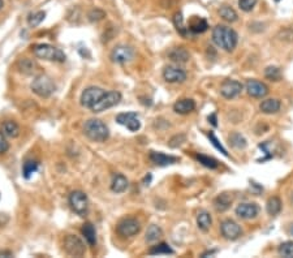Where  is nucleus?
I'll use <instances>...</instances> for the list:
<instances>
[{
  "label": "nucleus",
  "instance_id": "3",
  "mask_svg": "<svg viewBox=\"0 0 293 258\" xmlns=\"http://www.w3.org/2000/svg\"><path fill=\"white\" fill-rule=\"evenodd\" d=\"M84 133L92 141L105 142L109 136L108 127L99 119H90L85 123Z\"/></svg>",
  "mask_w": 293,
  "mask_h": 258
},
{
  "label": "nucleus",
  "instance_id": "41",
  "mask_svg": "<svg viewBox=\"0 0 293 258\" xmlns=\"http://www.w3.org/2000/svg\"><path fill=\"white\" fill-rule=\"evenodd\" d=\"M258 3V0H239V7L244 12H250Z\"/></svg>",
  "mask_w": 293,
  "mask_h": 258
},
{
  "label": "nucleus",
  "instance_id": "10",
  "mask_svg": "<svg viewBox=\"0 0 293 258\" xmlns=\"http://www.w3.org/2000/svg\"><path fill=\"white\" fill-rule=\"evenodd\" d=\"M220 232H222V236L227 240H237L240 236H243V228L239 223H236L232 219H226V221L222 222L220 225Z\"/></svg>",
  "mask_w": 293,
  "mask_h": 258
},
{
  "label": "nucleus",
  "instance_id": "31",
  "mask_svg": "<svg viewBox=\"0 0 293 258\" xmlns=\"http://www.w3.org/2000/svg\"><path fill=\"white\" fill-rule=\"evenodd\" d=\"M173 24H175L177 33L181 34L183 37H186V35H188L189 29L185 26L184 18H183V15H181V13H176L175 16H173Z\"/></svg>",
  "mask_w": 293,
  "mask_h": 258
},
{
  "label": "nucleus",
  "instance_id": "23",
  "mask_svg": "<svg viewBox=\"0 0 293 258\" xmlns=\"http://www.w3.org/2000/svg\"><path fill=\"white\" fill-rule=\"evenodd\" d=\"M188 29L194 34H202L209 29V24H207V21H206L205 18H202V17L193 16L192 18H190V21H189Z\"/></svg>",
  "mask_w": 293,
  "mask_h": 258
},
{
  "label": "nucleus",
  "instance_id": "39",
  "mask_svg": "<svg viewBox=\"0 0 293 258\" xmlns=\"http://www.w3.org/2000/svg\"><path fill=\"white\" fill-rule=\"evenodd\" d=\"M105 17H106V12L99 8L92 9V11L88 13V18L92 21V22H98V21L103 20Z\"/></svg>",
  "mask_w": 293,
  "mask_h": 258
},
{
  "label": "nucleus",
  "instance_id": "33",
  "mask_svg": "<svg viewBox=\"0 0 293 258\" xmlns=\"http://www.w3.org/2000/svg\"><path fill=\"white\" fill-rule=\"evenodd\" d=\"M149 254H151V256H156V254H173V250L167 244L160 242V244L151 246L150 249H149Z\"/></svg>",
  "mask_w": 293,
  "mask_h": 258
},
{
  "label": "nucleus",
  "instance_id": "42",
  "mask_svg": "<svg viewBox=\"0 0 293 258\" xmlns=\"http://www.w3.org/2000/svg\"><path fill=\"white\" fill-rule=\"evenodd\" d=\"M185 140H186V137H185L184 134H176L175 137H172L171 140H170L168 145L171 146V147H177V146L183 145L185 142Z\"/></svg>",
  "mask_w": 293,
  "mask_h": 258
},
{
  "label": "nucleus",
  "instance_id": "45",
  "mask_svg": "<svg viewBox=\"0 0 293 258\" xmlns=\"http://www.w3.org/2000/svg\"><path fill=\"white\" fill-rule=\"evenodd\" d=\"M0 257H12V252H9V250H0Z\"/></svg>",
  "mask_w": 293,
  "mask_h": 258
},
{
  "label": "nucleus",
  "instance_id": "30",
  "mask_svg": "<svg viewBox=\"0 0 293 258\" xmlns=\"http://www.w3.org/2000/svg\"><path fill=\"white\" fill-rule=\"evenodd\" d=\"M266 209H267V212L270 215H278L279 212L281 211V201L279 197H271L270 200L267 201V205H266Z\"/></svg>",
  "mask_w": 293,
  "mask_h": 258
},
{
  "label": "nucleus",
  "instance_id": "16",
  "mask_svg": "<svg viewBox=\"0 0 293 258\" xmlns=\"http://www.w3.org/2000/svg\"><path fill=\"white\" fill-rule=\"evenodd\" d=\"M163 79L168 83H181L186 80V72L175 65H168L164 68Z\"/></svg>",
  "mask_w": 293,
  "mask_h": 258
},
{
  "label": "nucleus",
  "instance_id": "28",
  "mask_svg": "<svg viewBox=\"0 0 293 258\" xmlns=\"http://www.w3.org/2000/svg\"><path fill=\"white\" fill-rule=\"evenodd\" d=\"M219 16L222 17L224 21H227V22H231V24L239 20L237 12L232 7H230V5H222L219 8Z\"/></svg>",
  "mask_w": 293,
  "mask_h": 258
},
{
  "label": "nucleus",
  "instance_id": "11",
  "mask_svg": "<svg viewBox=\"0 0 293 258\" xmlns=\"http://www.w3.org/2000/svg\"><path fill=\"white\" fill-rule=\"evenodd\" d=\"M105 93L106 92L103 89L98 88V86H90V88L85 89L82 96H81V104L86 109L92 110L93 106L101 99Z\"/></svg>",
  "mask_w": 293,
  "mask_h": 258
},
{
  "label": "nucleus",
  "instance_id": "48",
  "mask_svg": "<svg viewBox=\"0 0 293 258\" xmlns=\"http://www.w3.org/2000/svg\"><path fill=\"white\" fill-rule=\"evenodd\" d=\"M3 7H4V1H3V0H0V11L3 9Z\"/></svg>",
  "mask_w": 293,
  "mask_h": 258
},
{
  "label": "nucleus",
  "instance_id": "38",
  "mask_svg": "<svg viewBox=\"0 0 293 258\" xmlns=\"http://www.w3.org/2000/svg\"><path fill=\"white\" fill-rule=\"evenodd\" d=\"M280 41L293 42V26H285L277 35Z\"/></svg>",
  "mask_w": 293,
  "mask_h": 258
},
{
  "label": "nucleus",
  "instance_id": "40",
  "mask_svg": "<svg viewBox=\"0 0 293 258\" xmlns=\"http://www.w3.org/2000/svg\"><path fill=\"white\" fill-rule=\"evenodd\" d=\"M38 170V163L34 161H28L24 163V176L26 179H29L30 176L33 175L34 172Z\"/></svg>",
  "mask_w": 293,
  "mask_h": 258
},
{
  "label": "nucleus",
  "instance_id": "14",
  "mask_svg": "<svg viewBox=\"0 0 293 258\" xmlns=\"http://www.w3.org/2000/svg\"><path fill=\"white\" fill-rule=\"evenodd\" d=\"M116 121L120 125H124L130 132H137L141 128V121L136 113H123L116 116Z\"/></svg>",
  "mask_w": 293,
  "mask_h": 258
},
{
  "label": "nucleus",
  "instance_id": "35",
  "mask_svg": "<svg viewBox=\"0 0 293 258\" xmlns=\"http://www.w3.org/2000/svg\"><path fill=\"white\" fill-rule=\"evenodd\" d=\"M264 76H266V79L270 80V81H274V82H278V81H280L281 80V71L280 68L278 67H267L266 68V71H264Z\"/></svg>",
  "mask_w": 293,
  "mask_h": 258
},
{
  "label": "nucleus",
  "instance_id": "6",
  "mask_svg": "<svg viewBox=\"0 0 293 258\" xmlns=\"http://www.w3.org/2000/svg\"><path fill=\"white\" fill-rule=\"evenodd\" d=\"M69 206L73 211L80 215V217H85L88 214L89 210V200L88 196L85 194L84 192L75 191L69 194Z\"/></svg>",
  "mask_w": 293,
  "mask_h": 258
},
{
  "label": "nucleus",
  "instance_id": "7",
  "mask_svg": "<svg viewBox=\"0 0 293 258\" xmlns=\"http://www.w3.org/2000/svg\"><path fill=\"white\" fill-rule=\"evenodd\" d=\"M63 248L65 253L72 256V257H82L86 252V246L84 242L76 235H68L64 239Z\"/></svg>",
  "mask_w": 293,
  "mask_h": 258
},
{
  "label": "nucleus",
  "instance_id": "32",
  "mask_svg": "<svg viewBox=\"0 0 293 258\" xmlns=\"http://www.w3.org/2000/svg\"><path fill=\"white\" fill-rule=\"evenodd\" d=\"M230 144L233 146V147H236V149H245L247 145V140L244 138V136H241V134L237 133V132H234V133L231 134Z\"/></svg>",
  "mask_w": 293,
  "mask_h": 258
},
{
  "label": "nucleus",
  "instance_id": "21",
  "mask_svg": "<svg viewBox=\"0 0 293 258\" xmlns=\"http://www.w3.org/2000/svg\"><path fill=\"white\" fill-rule=\"evenodd\" d=\"M233 202V197L230 193H222L219 194L215 200H214V208L218 212H224L232 206Z\"/></svg>",
  "mask_w": 293,
  "mask_h": 258
},
{
  "label": "nucleus",
  "instance_id": "29",
  "mask_svg": "<svg viewBox=\"0 0 293 258\" xmlns=\"http://www.w3.org/2000/svg\"><path fill=\"white\" fill-rule=\"evenodd\" d=\"M162 228H160L159 226L156 225H151L146 231V236H145V240L147 242H158L160 238H162Z\"/></svg>",
  "mask_w": 293,
  "mask_h": 258
},
{
  "label": "nucleus",
  "instance_id": "47",
  "mask_svg": "<svg viewBox=\"0 0 293 258\" xmlns=\"http://www.w3.org/2000/svg\"><path fill=\"white\" fill-rule=\"evenodd\" d=\"M214 253H216V250H209V252H205L202 254V257H206V256H213Z\"/></svg>",
  "mask_w": 293,
  "mask_h": 258
},
{
  "label": "nucleus",
  "instance_id": "24",
  "mask_svg": "<svg viewBox=\"0 0 293 258\" xmlns=\"http://www.w3.org/2000/svg\"><path fill=\"white\" fill-rule=\"evenodd\" d=\"M1 132L5 134V137L8 138H17L20 136V133H21L18 124L13 120L3 121V124H1Z\"/></svg>",
  "mask_w": 293,
  "mask_h": 258
},
{
  "label": "nucleus",
  "instance_id": "27",
  "mask_svg": "<svg viewBox=\"0 0 293 258\" xmlns=\"http://www.w3.org/2000/svg\"><path fill=\"white\" fill-rule=\"evenodd\" d=\"M81 232L84 235L85 240L90 246H94L96 244V232L94 226L92 223H85L81 228Z\"/></svg>",
  "mask_w": 293,
  "mask_h": 258
},
{
  "label": "nucleus",
  "instance_id": "2",
  "mask_svg": "<svg viewBox=\"0 0 293 258\" xmlns=\"http://www.w3.org/2000/svg\"><path fill=\"white\" fill-rule=\"evenodd\" d=\"M33 55L38 59H43L47 62L54 63H64L65 62V54L58 47L51 46L47 43H41L31 47Z\"/></svg>",
  "mask_w": 293,
  "mask_h": 258
},
{
  "label": "nucleus",
  "instance_id": "34",
  "mask_svg": "<svg viewBox=\"0 0 293 258\" xmlns=\"http://www.w3.org/2000/svg\"><path fill=\"white\" fill-rule=\"evenodd\" d=\"M196 158L201 164H203L207 168H211V170H215V168H218L219 167V162L216 159L211 158V157H207V155H201L197 154L196 155Z\"/></svg>",
  "mask_w": 293,
  "mask_h": 258
},
{
  "label": "nucleus",
  "instance_id": "50",
  "mask_svg": "<svg viewBox=\"0 0 293 258\" xmlns=\"http://www.w3.org/2000/svg\"><path fill=\"white\" fill-rule=\"evenodd\" d=\"M275 1H280V0H275Z\"/></svg>",
  "mask_w": 293,
  "mask_h": 258
},
{
  "label": "nucleus",
  "instance_id": "49",
  "mask_svg": "<svg viewBox=\"0 0 293 258\" xmlns=\"http://www.w3.org/2000/svg\"><path fill=\"white\" fill-rule=\"evenodd\" d=\"M289 232H291V235L293 236V225H292V227H291V229H289Z\"/></svg>",
  "mask_w": 293,
  "mask_h": 258
},
{
  "label": "nucleus",
  "instance_id": "18",
  "mask_svg": "<svg viewBox=\"0 0 293 258\" xmlns=\"http://www.w3.org/2000/svg\"><path fill=\"white\" fill-rule=\"evenodd\" d=\"M196 110V102L190 98H183L173 104V111L179 115H188Z\"/></svg>",
  "mask_w": 293,
  "mask_h": 258
},
{
  "label": "nucleus",
  "instance_id": "19",
  "mask_svg": "<svg viewBox=\"0 0 293 258\" xmlns=\"http://www.w3.org/2000/svg\"><path fill=\"white\" fill-rule=\"evenodd\" d=\"M150 161L156 166L164 167L168 166V164H172V163H176L179 159L176 157H172V155H167L164 153H160V151H151L150 153Z\"/></svg>",
  "mask_w": 293,
  "mask_h": 258
},
{
  "label": "nucleus",
  "instance_id": "5",
  "mask_svg": "<svg viewBox=\"0 0 293 258\" xmlns=\"http://www.w3.org/2000/svg\"><path fill=\"white\" fill-rule=\"evenodd\" d=\"M141 231V223L136 218H124L119 222L116 227V232L120 238L129 239L139 235Z\"/></svg>",
  "mask_w": 293,
  "mask_h": 258
},
{
  "label": "nucleus",
  "instance_id": "43",
  "mask_svg": "<svg viewBox=\"0 0 293 258\" xmlns=\"http://www.w3.org/2000/svg\"><path fill=\"white\" fill-rule=\"evenodd\" d=\"M209 138H210V141H211V144H213V145L215 146V147H216V149H218L223 155H226V157H228V153H227V150L224 149V147H223L222 144H220V142L218 141V138L214 136V133H209Z\"/></svg>",
  "mask_w": 293,
  "mask_h": 258
},
{
  "label": "nucleus",
  "instance_id": "46",
  "mask_svg": "<svg viewBox=\"0 0 293 258\" xmlns=\"http://www.w3.org/2000/svg\"><path fill=\"white\" fill-rule=\"evenodd\" d=\"M209 121H211V124H213L214 127L218 125V123H216V115H215V113H213L211 116H209Z\"/></svg>",
  "mask_w": 293,
  "mask_h": 258
},
{
  "label": "nucleus",
  "instance_id": "12",
  "mask_svg": "<svg viewBox=\"0 0 293 258\" xmlns=\"http://www.w3.org/2000/svg\"><path fill=\"white\" fill-rule=\"evenodd\" d=\"M241 92H243V83L236 80H226L220 85V94L226 99H233L236 97H239Z\"/></svg>",
  "mask_w": 293,
  "mask_h": 258
},
{
  "label": "nucleus",
  "instance_id": "25",
  "mask_svg": "<svg viewBox=\"0 0 293 258\" xmlns=\"http://www.w3.org/2000/svg\"><path fill=\"white\" fill-rule=\"evenodd\" d=\"M128 179L125 176L122 175V174H116L113 175L112 181H111V189H112L113 193H123V192L126 191L128 188Z\"/></svg>",
  "mask_w": 293,
  "mask_h": 258
},
{
  "label": "nucleus",
  "instance_id": "22",
  "mask_svg": "<svg viewBox=\"0 0 293 258\" xmlns=\"http://www.w3.org/2000/svg\"><path fill=\"white\" fill-rule=\"evenodd\" d=\"M280 100L275 99V98H268L261 102L260 110L261 113H266V115H272V113H277L280 111Z\"/></svg>",
  "mask_w": 293,
  "mask_h": 258
},
{
  "label": "nucleus",
  "instance_id": "8",
  "mask_svg": "<svg viewBox=\"0 0 293 258\" xmlns=\"http://www.w3.org/2000/svg\"><path fill=\"white\" fill-rule=\"evenodd\" d=\"M122 100V94L119 92H108L105 93L102 98L96 102L92 107V111L94 113H103L106 110L111 109L113 106L119 104V102Z\"/></svg>",
  "mask_w": 293,
  "mask_h": 258
},
{
  "label": "nucleus",
  "instance_id": "9",
  "mask_svg": "<svg viewBox=\"0 0 293 258\" xmlns=\"http://www.w3.org/2000/svg\"><path fill=\"white\" fill-rule=\"evenodd\" d=\"M134 58V51L132 47L125 46V45H119V46L113 47L109 59L111 62L116 63V64H126L130 63Z\"/></svg>",
  "mask_w": 293,
  "mask_h": 258
},
{
  "label": "nucleus",
  "instance_id": "37",
  "mask_svg": "<svg viewBox=\"0 0 293 258\" xmlns=\"http://www.w3.org/2000/svg\"><path fill=\"white\" fill-rule=\"evenodd\" d=\"M279 254L285 258H293V242H285L279 246Z\"/></svg>",
  "mask_w": 293,
  "mask_h": 258
},
{
  "label": "nucleus",
  "instance_id": "1",
  "mask_svg": "<svg viewBox=\"0 0 293 258\" xmlns=\"http://www.w3.org/2000/svg\"><path fill=\"white\" fill-rule=\"evenodd\" d=\"M213 41L222 50L232 52L237 46L239 35L230 26L216 25L213 29Z\"/></svg>",
  "mask_w": 293,
  "mask_h": 258
},
{
  "label": "nucleus",
  "instance_id": "4",
  "mask_svg": "<svg viewBox=\"0 0 293 258\" xmlns=\"http://www.w3.org/2000/svg\"><path fill=\"white\" fill-rule=\"evenodd\" d=\"M55 89H56V86H55L52 79L47 75H43V73L35 76V79L31 82V90L41 98L51 97L54 94Z\"/></svg>",
  "mask_w": 293,
  "mask_h": 258
},
{
  "label": "nucleus",
  "instance_id": "13",
  "mask_svg": "<svg viewBox=\"0 0 293 258\" xmlns=\"http://www.w3.org/2000/svg\"><path fill=\"white\" fill-rule=\"evenodd\" d=\"M16 67L20 73H22V75L25 76L41 75V67L38 65V63L35 62L34 59H30V58L18 59Z\"/></svg>",
  "mask_w": 293,
  "mask_h": 258
},
{
  "label": "nucleus",
  "instance_id": "17",
  "mask_svg": "<svg viewBox=\"0 0 293 258\" xmlns=\"http://www.w3.org/2000/svg\"><path fill=\"white\" fill-rule=\"evenodd\" d=\"M260 212L258 205L253 202H244L236 208V215L241 219H254Z\"/></svg>",
  "mask_w": 293,
  "mask_h": 258
},
{
  "label": "nucleus",
  "instance_id": "15",
  "mask_svg": "<svg viewBox=\"0 0 293 258\" xmlns=\"http://www.w3.org/2000/svg\"><path fill=\"white\" fill-rule=\"evenodd\" d=\"M247 93L253 98H263L268 94V86L258 80H247L245 85Z\"/></svg>",
  "mask_w": 293,
  "mask_h": 258
},
{
  "label": "nucleus",
  "instance_id": "36",
  "mask_svg": "<svg viewBox=\"0 0 293 258\" xmlns=\"http://www.w3.org/2000/svg\"><path fill=\"white\" fill-rule=\"evenodd\" d=\"M45 17H46V13L43 12V11H38L35 13H31L29 17H28V24L31 28H35L38 26L43 20H45Z\"/></svg>",
  "mask_w": 293,
  "mask_h": 258
},
{
  "label": "nucleus",
  "instance_id": "26",
  "mask_svg": "<svg viewBox=\"0 0 293 258\" xmlns=\"http://www.w3.org/2000/svg\"><path fill=\"white\" fill-rule=\"evenodd\" d=\"M213 225V218L210 215V212L207 211H200L197 215V226L198 228L201 229L202 232H207Z\"/></svg>",
  "mask_w": 293,
  "mask_h": 258
},
{
  "label": "nucleus",
  "instance_id": "20",
  "mask_svg": "<svg viewBox=\"0 0 293 258\" xmlns=\"http://www.w3.org/2000/svg\"><path fill=\"white\" fill-rule=\"evenodd\" d=\"M168 59L177 64H183V63L189 62L190 54L185 47H173L170 52H168Z\"/></svg>",
  "mask_w": 293,
  "mask_h": 258
},
{
  "label": "nucleus",
  "instance_id": "44",
  "mask_svg": "<svg viewBox=\"0 0 293 258\" xmlns=\"http://www.w3.org/2000/svg\"><path fill=\"white\" fill-rule=\"evenodd\" d=\"M8 150H9V144L8 141H7V137H5V134L0 130V155L5 154Z\"/></svg>",
  "mask_w": 293,
  "mask_h": 258
}]
</instances>
